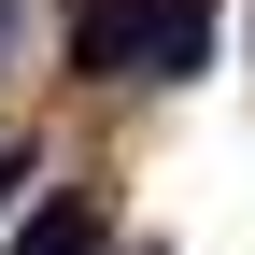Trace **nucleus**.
<instances>
[{
    "mask_svg": "<svg viewBox=\"0 0 255 255\" xmlns=\"http://www.w3.org/2000/svg\"><path fill=\"white\" fill-rule=\"evenodd\" d=\"M213 57V0H85L71 14V71L85 85H156V71H199Z\"/></svg>",
    "mask_w": 255,
    "mask_h": 255,
    "instance_id": "f257e3e1",
    "label": "nucleus"
},
{
    "mask_svg": "<svg viewBox=\"0 0 255 255\" xmlns=\"http://www.w3.org/2000/svg\"><path fill=\"white\" fill-rule=\"evenodd\" d=\"M14 184H28V156H0V213H14Z\"/></svg>",
    "mask_w": 255,
    "mask_h": 255,
    "instance_id": "f03ea898",
    "label": "nucleus"
}]
</instances>
